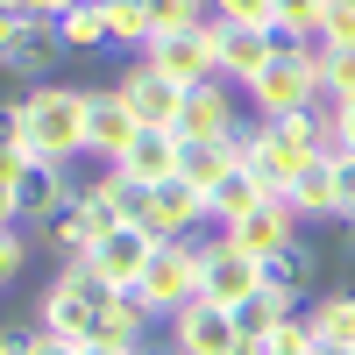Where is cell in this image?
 Wrapping results in <instances>:
<instances>
[{
  "label": "cell",
  "mask_w": 355,
  "mask_h": 355,
  "mask_svg": "<svg viewBox=\"0 0 355 355\" xmlns=\"http://www.w3.org/2000/svg\"><path fill=\"white\" fill-rule=\"evenodd\" d=\"M8 114L28 128V142H36V164H71V157H85V114H93V85H64V78H50V85H36V93H21Z\"/></svg>",
  "instance_id": "obj_1"
},
{
  "label": "cell",
  "mask_w": 355,
  "mask_h": 355,
  "mask_svg": "<svg viewBox=\"0 0 355 355\" xmlns=\"http://www.w3.org/2000/svg\"><path fill=\"white\" fill-rule=\"evenodd\" d=\"M249 107L256 121H284V114H313L320 100H327V50L306 43V50H277L270 64H263L249 85Z\"/></svg>",
  "instance_id": "obj_2"
},
{
  "label": "cell",
  "mask_w": 355,
  "mask_h": 355,
  "mask_svg": "<svg viewBox=\"0 0 355 355\" xmlns=\"http://www.w3.org/2000/svg\"><path fill=\"white\" fill-rule=\"evenodd\" d=\"M85 199V185H71L64 164H15L8 171V185H0V220L8 227H28V220H57V214H71V206Z\"/></svg>",
  "instance_id": "obj_3"
},
{
  "label": "cell",
  "mask_w": 355,
  "mask_h": 355,
  "mask_svg": "<svg viewBox=\"0 0 355 355\" xmlns=\"http://www.w3.org/2000/svg\"><path fill=\"white\" fill-rule=\"evenodd\" d=\"M142 306H150L157 320H178L185 306H199L206 291V263H199V242H164L150 256V270H142Z\"/></svg>",
  "instance_id": "obj_4"
},
{
  "label": "cell",
  "mask_w": 355,
  "mask_h": 355,
  "mask_svg": "<svg viewBox=\"0 0 355 355\" xmlns=\"http://www.w3.org/2000/svg\"><path fill=\"white\" fill-rule=\"evenodd\" d=\"M57 57H64V43H57V21L43 15H0V64H8L15 85H50L57 78Z\"/></svg>",
  "instance_id": "obj_5"
},
{
  "label": "cell",
  "mask_w": 355,
  "mask_h": 355,
  "mask_svg": "<svg viewBox=\"0 0 355 355\" xmlns=\"http://www.w3.org/2000/svg\"><path fill=\"white\" fill-rule=\"evenodd\" d=\"M199 263H206V291H199V299H206V306H220V313L249 306L256 291H263V263H256V256H242L227 234L199 242Z\"/></svg>",
  "instance_id": "obj_6"
},
{
  "label": "cell",
  "mask_w": 355,
  "mask_h": 355,
  "mask_svg": "<svg viewBox=\"0 0 355 355\" xmlns=\"http://www.w3.org/2000/svg\"><path fill=\"white\" fill-rule=\"evenodd\" d=\"M142 64H157L171 85H185V93H199V85H214V78H220V64H214V36H206V28L157 36L150 50H142Z\"/></svg>",
  "instance_id": "obj_7"
},
{
  "label": "cell",
  "mask_w": 355,
  "mask_h": 355,
  "mask_svg": "<svg viewBox=\"0 0 355 355\" xmlns=\"http://www.w3.org/2000/svg\"><path fill=\"white\" fill-rule=\"evenodd\" d=\"M220 234H227V242L242 249V256L270 263L277 249H291V242H299V206H291L284 192H270V199L256 206V214H242V220H234V227H220Z\"/></svg>",
  "instance_id": "obj_8"
},
{
  "label": "cell",
  "mask_w": 355,
  "mask_h": 355,
  "mask_svg": "<svg viewBox=\"0 0 355 355\" xmlns=\"http://www.w3.org/2000/svg\"><path fill=\"white\" fill-rule=\"evenodd\" d=\"M114 85H121V100L135 107L142 128H178V121H185V100H192V93H185V85H171L157 64H142V57H135Z\"/></svg>",
  "instance_id": "obj_9"
},
{
  "label": "cell",
  "mask_w": 355,
  "mask_h": 355,
  "mask_svg": "<svg viewBox=\"0 0 355 355\" xmlns=\"http://www.w3.org/2000/svg\"><path fill=\"white\" fill-rule=\"evenodd\" d=\"M135 135H142V121H135V107L121 100V85H93V114H85V157L121 164Z\"/></svg>",
  "instance_id": "obj_10"
},
{
  "label": "cell",
  "mask_w": 355,
  "mask_h": 355,
  "mask_svg": "<svg viewBox=\"0 0 355 355\" xmlns=\"http://www.w3.org/2000/svg\"><path fill=\"white\" fill-rule=\"evenodd\" d=\"M206 36H214V64H220V78L227 85H249L263 64L277 57V43H270V28H242V21H206Z\"/></svg>",
  "instance_id": "obj_11"
},
{
  "label": "cell",
  "mask_w": 355,
  "mask_h": 355,
  "mask_svg": "<svg viewBox=\"0 0 355 355\" xmlns=\"http://www.w3.org/2000/svg\"><path fill=\"white\" fill-rule=\"evenodd\" d=\"M157 249H164V242H157V234H150V227L135 220V227H114V234H107V242H100L93 256H85V263H93V270H100V277H107L114 291H135Z\"/></svg>",
  "instance_id": "obj_12"
},
{
  "label": "cell",
  "mask_w": 355,
  "mask_h": 355,
  "mask_svg": "<svg viewBox=\"0 0 355 355\" xmlns=\"http://www.w3.org/2000/svg\"><path fill=\"white\" fill-rule=\"evenodd\" d=\"M206 220V192L185 185V178H171V185L150 192V206H142V227L157 234V242H192V227Z\"/></svg>",
  "instance_id": "obj_13"
},
{
  "label": "cell",
  "mask_w": 355,
  "mask_h": 355,
  "mask_svg": "<svg viewBox=\"0 0 355 355\" xmlns=\"http://www.w3.org/2000/svg\"><path fill=\"white\" fill-rule=\"evenodd\" d=\"M171 348L178 355H242V334H234V320L220 313V306H185L171 320Z\"/></svg>",
  "instance_id": "obj_14"
},
{
  "label": "cell",
  "mask_w": 355,
  "mask_h": 355,
  "mask_svg": "<svg viewBox=\"0 0 355 355\" xmlns=\"http://www.w3.org/2000/svg\"><path fill=\"white\" fill-rule=\"evenodd\" d=\"M234 128H242V114H234V85H227V78L199 85V93L185 100V121H178L185 142H227Z\"/></svg>",
  "instance_id": "obj_15"
},
{
  "label": "cell",
  "mask_w": 355,
  "mask_h": 355,
  "mask_svg": "<svg viewBox=\"0 0 355 355\" xmlns=\"http://www.w3.org/2000/svg\"><path fill=\"white\" fill-rule=\"evenodd\" d=\"M178 157H185L178 128H142V135L128 142V157L114 164V171H128L142 192H157V185H171V178H178Z\"/></svg>",
  "instance_id": "obj_16"
},
{
  "label": "cell",
  "mask_w": 355,
  "mask_h": 355,
  "mask_svg": "<svg viewBox=\"0 0 355 355\" xmlns=\"http://www.w3.org/2000/svg\"><path fill=\"white\" fill-rule=\"evenodd\" d=\"M291 206H299V220H341V164L334 157H313L299 178H291Z\"/></svg>",
  "instance_id": "obj_17"
},
{
  "label": "cell",
  "mask_w": 355,
  "mask_h": 355,
  "mask_svg": "<svg viewBox=\"0 0 355 355\" xmlns=\"http://www.w3.org/2000/svg\"><path fill=\"white\" fill-rule=\"evenodd\" d=\"M227 320H234V334H242V355H263L284 320H299V299H284V291H256V299L234 306Z\"/></svg>",
  "instance_id": "obj_18"
},
{
  "label": "cell",
  "mask_w": 355,
  "mask_h": 355,
  "mask_svg": "<svg viewBox=\"0 0 355 355\" xmlns=\"http://www.w3.org/2000/svg\"><path fill=\"white\" fill-rule=\"evenodd\" d=\"M306 327H313L320 355H355V291H320L306 306Z\"/></svg>",
  "instance_id": "obj_19"
},
{
  "label": "cell",
  "mask_w": 355,
  "mask_h": 355,
  "mask_svg": "<svg viewBox=\"0 0 355 355\" xmlns=\"http://www.w3.org/2000/svg\"><path fill=\"white\" fill-rule=\"evenodd\" d=\"M313 284H320V249L306 242V234L263 263V291H284V299H299V306H306V299H313Z\"/></svg>",
  "instance_id": "obj_20"
},
{
  "label": "cell",
  "mask_w": 355,
  "mask_h": 355,
  "mask_svg": "<svg viewBox=\"0 0 355 355\" xmlns=\"http://www.w3.org/2000/svg\"><path fill=\"white\" fill-rule=\"evenodd\" d=\"M36 327L57 334V341H71V348H93V341H100V313H85L71 291H57V284H50L43 299H36Z\"/></svg>",
  "instance_id": "obj_21"
},
{
  "label": "cell",
  "mask_w": 355,
  "mask_h": 355,
  "mask_svg": "<svg viewBox=\"0 0 355 355\" xmlns=\"http://www.w3.org/2000/svg\"><path fill=\"white\" fill-rule=\"evenodd\" d=\"M263 199H270V185H263L256 171H242V164H234V171L220 178V185L206 192V220H220V227H234L242 214H256Z\"/></svg>",
  "instance_id": "obj_22"
},
{
  "label": "cell",
  "mask_w": 355,
  "mask_h": 355,
  "mask_svg": "<svg viewBox=\"0 0 355 355\" xmlns=\"http://www.w3.org/2000/svg\"><path fill=\"white\" fill-rule=\"evenodd\" d=\"M85 192H93V199H100V206H107V214L121 220V227H135V220H142V206H150V192H142L128 171H114V164H107L93 185H85Z\"/></svg>",
  "instance_id": "obj_23"
},
{
  "label": "cell",
  "mask_w": 355,
  "mask_h": 355,
  "mask_svg": "<svg viewBox=\"0 0 355 355\" xmlns=\"http://www.w3.org/2000/svg\"><path fill=\"white\" fill-rule=\"evenodd\" d=\"M57 43L64 50H107L114 28H107V0H78V8L57 21Z\"/></svg>",
  "instance_id": "obj_24"
},
{
  "label": "cell",
  "mask_w": 355,
  "mask_h": 355,
  "mask_svg": "<svg viewBox=\"0 0 355 355\" xmlns=\"http://www.w3.org/2000/svg\"><path fill=\"white\" fill-rule=\"evenodd\" d=\"M178 142H185V135H178ZM227 171H234V150H227V142H185V157H178V178L199 185V192H214Z\"/></svg>",
  "instance_id": "obj_25"
},
{
  "label": "cell",
  "mask_w": 355,
  "mask_h": 355,
  "mask_svg": "<svg viewBox=\"0 0 355 355\" xmlns=\"http://www.w3.org/2000/svg\"><path fill=\"white\" fill-rule=\"evenodd\" d=\"M150 327H157V313L142 306V291H121V299H114V313H107V327H100V341H121V348H150Z\"/></svg>",
  "instance_id": "obj_26"
},
{
  "label": "cell",
  "mask_w": 355,
  "mask_h": 355,
  "mask_svg": "<svg viewBox=\"0 0 355 355\" xmlns=\"http://www.w3.org/2000/svg\"><path fill=\"white\" fill-rule=\"evenodd\" d=\"M107 28H114V43H128V50H150L157 43L150 0H107Z\"/></svg>",
  "instance_id": "obj_27"
},
{
  "label": "cell",
  "mask_w": 355,
  "mask_h": 355,
  "mask_svg": "<svg viewBox=\"0 0 355 355\" xmlns=\"http://www.w3.org/2000/svg\"><path fill=\"white\" fill-rule=\"evenodd\" d=\"M214 21H242V28H270L277 0H214Z\"/></svg>",
  "instance_id": "obj_28"
},
{
  "label": "cell",
  "mask_w": 355,
  "mask_h": 355,
  "mask_svg": "<svg viewBox=\"0 0 355 355\" xmlns=\"http://www.w3.org/2000/svg\"><path fill=\"white\" fill-rule=\"evenodd\" d=\"M320 43H327V50H348L355 43V0H327V15H320Z\"/></svg>",
  "instance_id": "obj_29"
},
{
  "label": "cell",
  "mask_w": 355,
  "mask_h": 355,
  "mask_svg": "<svg viewBox=\"0 0 355 355\" xmlns=\"http://www.w3.org/2000/svg\"><path fill=\"white\" fill-rule=\"evenodd\" d=\"M320 50H327V43H320ZM327 100H355V43L327 50Z\"/></svg>",
  "instance_id": "obj_30"
},
{
  "label": "cell",
  "mask_w": 355,
  "mask_h": 355,
  "mask_svg": "<svg viewBox=\"0 0 355 355\" xmlns=\"http://www.w3.org/2000/svg\"><path fill=\"white\" fill-rule=\"evenodd\" d=\"M28 270V234L21 227H0V284H15Z\"/></svg>",
  "instance_id": "obj_31"
},
{
  "label": "cell",
  "mask_w": 355,
  "mask_h": 355,
  "mask_svg": "<svg viewBox=\"0 0 355 355\" xmlns=\"http://www.w3.org/2000/svg\"><path fill=\"white\" fill-rule=\"evenodd\" d=\"M320 15H327V0H277V21L306 28V36H320Z\"/></svg>",
  "instance_id": "obj_32"
},
{
  "label": "cell",
  "mask_w": 355,
  "mask_h": 355,
  "mask_svg": "<svg viewBox=\"0 0 355 355\" xmlns=\"http://www.w3.org/2000/svg\"><path fill=\"white\" fill-rule=\"evenodd\" d=\"M327 157H355V100H334V142Z\"/></svg>",
  "instance_id": "obj_33"
},
{
  "label": "cell",
  "mask_w": 355,
  "mask_h": 355,
  "mask_svg": "<svg viewBox=\"0 0 355 355\" xmlns=\"http://www.w3.org/2000/svg\"><path fill=\"white\" fill-rule=\"evenodd\" d=\"M341 164V220H355V157H334Z\"/></svg>",
  "instance_id": "obj_34"
},
{
  "label": "cell",
  "mask_w": 355,
  "mask_h": 355,
  "mask_svg": "<svg viewBox=\"0 0 355 355\" xmlns=\"http://www.w3.org/2000/svg\"><path fill=\"white\" fill-rule=\"evenodd\" d=\"M85 355H150V348H121V341H93Z\"/></svg>",
  "instance_id": "obj_35"
},
{
  "label": "cell",
  "mask_w": 355,
  "mask_h": 355,
  "mask_svg": "<svg viewBox=\"0 0 355 355\" xmlns=\"http://www.w3.org/2000/svg\"><path fill=\"white\" fill-rule=\"evenodd\" d=\"M150 355H178V348H150Z\"/></svg>",
  "instance_id": "obj_36"
}]
</instances>
